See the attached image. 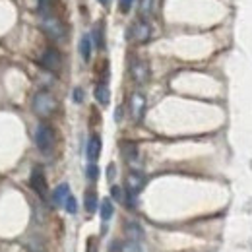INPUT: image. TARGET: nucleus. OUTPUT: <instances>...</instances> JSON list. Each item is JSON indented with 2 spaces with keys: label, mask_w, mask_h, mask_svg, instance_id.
Masks as SVG:
<instances>
[{
  "label": "nucleus",
  "mask_w": 252,
  "mask_h": 252,
  "mask_svg": "<svg viewBox=\"0 0 252 252\" xmlns=\"http://www.w3.org/2000/svg\"><path fill=\"white\" fill-rule=\"evenodd\" d=\"M35 144H37V150L41 154L49 156L55 150V130H53V126L47 125V123H39L37 130H35Z\"/></svg>",
  "instance_id": "nucleus-1"
},
{
  "label": "nucleus",
  "mask_w": 252,
  "mask_h": 252,
  "mask_svg": "<svg viewBox=\"0 0 252 252\" xmlns=\"http://www.w3.org/2000/svg\"><path fill=\"white\" fill-rule=\"evenodd\" d=\"M57 107H59L57 99L49 92H37V94L33 95V111H35L37 117L47 119V117H51L57 111Z\"/></svg>",
  "instance_id": "nucleus-2"
},
{
  "label": "nucleus",
  "mask_w": 252,
  "mask_h": 252,
  "mask_svg": "<svg viewBox=\"0 0 252 252\" xmlns=\"http://www.w3.org/2000/svg\"><path fill=\"white\" fill-rule=\"evenodd\" d=\"M41 30L45 35L57 43H63L66 39V26L57 16H41Z\"/></svg>",
  "instance_id": "nucleus-3"
},
{
  "label": "nucleus",
  "mask_w": 252,
  "mask_h": 252,
  "mask_svg": "<svg viewBox=\"0 0 252 252\" xmlns=\"http://www.w3.org/2000/svg\"><path fill=\"white\" fill-rule=\"evenodd\" d=\"M30 183H32V189L35 190V194L41 198V200H47L49 198V185H47V177L43 173L41 167H35L32 171V177H30Z\"/></svg>",
  "instance_id": "nucleus-4"
},
{
  "label": "nucleus",
  "mask_w": 252,
  "mask_h": 252,
  "mask_svg": "<svg viewBox=\"0 0 252 252\" xmlns=\"http://www.w3.org/2000/svg\"><path fill=\"white\" fill-rule=\"evenodd\" d=\"M41 66L45 68V70H49V72H61V68H63V55L57 51V49H53V47H49V49H45V53L41 55Z\"/></svg>",
  "instance_id": "nucleus-5"
},
{
  "label": "nucleus",
  "mask_w": 252,
  "mask_h": 252,
  "mask_svg": "<svg viewBox=\"0 0 252 252\" xmlns=\"http://www.w3.org/2000/svg\"><path fill=\"white\" fill-rule=\"evenodd\" d=\"M130 74H132V80L138 84V86H144L148 80H150V64L142 59H136L130 64Z\"/></svg>",
  "instance_id": "nucleus-6"
},
{
  "label": "nucleus",
  "mask_w": 252,
  "mask_h": 252,
  "mask_svg": "<svg viewBox=\"0 0 252 252\" xmlns=\"http://www.w3.org/2000/svg\"><path fill=\"white\" fill-rule=\"evenodd\" d=\"M150 37H152V26L146 20H140L130 28V39L134 43H146L150 41Z\"/></svg>",
  "instance_id": "nucleus-7"
},
{
  "label": "nucleus",
  "mask_w": 252,
  "mask_h": 252,
  "mask_svg": "<svg viewBox=\"0 0 252 252\" xmlns=\"http://www.w3.org/2000/svg\"><path fill=\"white\" fill-rule=\"evenodd\" d=\"M144 113H146V97H144V94L136 92V94L130 95V115L138 123V121H142Z\"/></svg>",
  "instance_id": "nucleus-8"
},
{
  "label": "nucleus",
  "mask_w": 252,
  "mask_h": 252,
  "mask_svg": "<svg viewBox=\"0 0 252 252\" xmlns=\"http://www.w3.org/2000/svg\"><path fill=\"white\" fill-rule=\"evenodd\" d=\"M144 185H146V177H144L142 173L132 171V173L126 175V190H128V196H136L140 190L144 189Z\"/></svg>",
  "instance_id": "nucleus-9"
},
{
  "label": "nucleus",
  "mask_w": 252,
  "mask_h": 252,
  "mask_svg": "<svg viewBox=\"0 0 252 252\" xmlns=\"http://www.w3.org/2000/svg\"><path fill=\"white\" fill-rule=\"evenodd\" d=\"M86 156H88V159H90L92 163H95V161L99 159V156H101V138H99L97 134H94V136L90 138L88 148H86Z\"/></svg>",
  "instance_id": "nucleus-10"
},
{
  "label": "nucleus",
  "mask_w": 252,
  "mask_h": 252,
  "mask_svg": "<svg viewBox=\"0 0 252 252\" xmlns=\"http://www.w3.org/2000/svg\"><path fill=\"white\" fill-rule=\"evenodd\" d=\"M95 99H97V103L99 105H103V107H107L109 105V101H111V92H109V88H107V84H99L97 88H95Z\"/></svg>",
  "instance_id": "nucleus-11"
},
{
  "label": "nucleus",
  "mask_w": 252,
  "mask_h": 252,
  "mask_svg": "<svg viewBox=\"0 0 252 252\" xmlns=\"http://www.w3.org/2000/svg\"><path fill=\"white\" fill-rule=\"evenodd\" d=\"M70 196V187L63 183V185H59L55 192H53V202L57 204V206H64V202H66V198Z\"/></svg>",
  "instance_id": "nucleus-12"
},
{
  "label": "nucleus",
  "mask_w": 252,
  "mask_h": 252,
  "mask_svg": "<svg viewBox=\"0 0 252 252\" xmlns=\"http://www.w3.org/2000/svg\"><path fill=\"white\" fill-rule=\"evenodd\" d=\"M80 55L86 63H90V59H92V37L90 35H84L80 39Z\"/></svg>",
  "instance_id": "nucleus-13"
},
{
  "label": "nucleus",
  "mask_w": 252,
  "mask_h": 252,
  "mask_svg": "<svg viewBox=\"0 0 252 252\" xmlns=\"http://www.w3.org/2000/svg\"><path fill=\"white\" fill-rule=\"evenodd\" d=\"M99 212H101V220H103V221H109L111 218H113V214H115V208H113V202H111V198H103Z\"/></svg>",
  "instance_id": "nucleus-14"
},
{
  "label": "nucleus",
  "mask_w": 252,
  "mask_h": 252,
  "mask_svg": "<svg viewBox=\"0 0 252 252\" xmlns=\"http://www.w3.org/2000/svg\"><path fill=\"white\" fill-rule=\"evenodd\" d=\"M121 150H123V156H125V159L128 161V163L138 158V148H136L134 144H130V142H123Z\"/></svg>",
  "instance_id": "nucleus-15"
},
{
  "label": "nucleus",
  "mask_w": 252,
  "mask_h": 252,
  "mask_svg": "<svg viewBox=\"0 0 252 252\" xmlns=\"http://www.w3.org/2000/svg\"><path fill=\"white\" fill-rule=\"evenodd\" d=\"M55 6L57 0H39V14L41 16H55Z\"/></svg>",
  "instance_id": "nucleus-16"
},
{
  "label": "nucleus",
  "mask_w": 252,
  "mask_h": 252,
  "mask_svg": "<svg viewBox=\"0 0 252 252\" xmlns=\"http://www.w3.org/2000/svg\"><path fill=\"white\" fill-rule=\"evenodd\" d=\"M152 12H154V0H140V10H138L140 18L148 20L152 16Z\"/></svg>",
  "instance_id": "nucleus-17"
},
{
  "label": "nucleus",
  "mask_w": 252,
  "mask_h": 252,
  "mask_svg": "<svg viewBox=\"0 0 252 252\" xmlns=\"http://www.w3.org/2000/svg\"><path fill=\"white\" fill-rule=\"evenodd\" d=\"M126 235H128V239H132V241H138V239H142V229H140V225L138 223H126Z\"/></svg>",
  "instance_id": "nucleus-18"
},
{
  "label": "nucleus",
  "mask_w": 252,
  "mask_h": 252,
  "mask_svg": "<svg viewBox=\"0 0 252 252\" xmlns=\"http://www.w3.org/2000/svg\"><path fill=\"white\" fill-rule=\"evenodd\" d=\"M86 210H88V214H94L97 210V194L92 189L86 192Z\"/></svg>",
  "instance_id": "nucleus-19"
},
{
  "label": "nucleus",
  "mask_w": 252,
  "mask_h": 252,
  "mask_svg": "<svg viewBox=\"0 0 252 252\" xmlns=\"http://www.w3.org/2000/svg\"><path fill=\"white\" fill-rule=\"evenodd\" d=\"M119 252H144V251H142V247H140V243H138V241L128 239V241H125V243H121Z\"/></svg>",
  "instance_id": "nucleus-20"
},
{
  "label": "nucleus",
  "mask_w": 252,
  "mask_h": 252,
  "mask_svg": "<svg viewBox=\"0 0 252 252\" xmlns=\"http://www.w3.org/2000/svg\"><path fill=\"white\" fill-rule=\"evenodd\" d=\"M64 208H66V212H68L70 216H74V214L78 212V202H76V198H74L72 194L66 198V202H64Z\"/></svg>",
  "instance_id": "nucleus-21"
},
{
  "label": "nucleus",
  "mask_w": 252,
  "mask_h": 252,
  "mask_svg": "<svg viewBox=\"0 0 252 252\" xmlns=\"http://www.w3.org/2000/svg\"><path fill=\"white\" fill-rule=\"evenodd\" d=\"M86 175H88L90 181H97V177H99V167H97L95 163H90L88 169H86Z\"/></svg>",
  "instance_id": "nucleus-22"
},
{
  "label": "nucleus",
  "mask_w": 252,
  "mask_h": 252,
  "mask_svg": "<svg viewBox=\"0 0 252 252\" xmlns=\"http://www.w3.org/2000/svg\"><path fill=\"white\" fill-rule=\"evenodd\" d=\"M111 196L115 198V202H123L125 200V194H123L121 187H111Z\"/></svg>",
  "instance_id": "nucleus-23"
},
{
  "label": "nucleus",
  "mask_w": 252,
  "mask_h": 252,
  "mask_svg": "<svg viewBox=\"0 0 252 252\" xmlns=\"http://www.w3.org/2000/svg\"><path fill=\"white\" fill-rule=\"evenodd\" d=\"M86 252H99V245H97V239H95V237H90V239H88Z\"/></svg>",
  "instance_id": "nucleus-24"
},
{
  "label": "nucleus",
  "mask_w": 252,
  "mask_h": 252,
  "mask_svg": "<svg viewBox=\"0 0 252 252\" xmlns=\"http://www.w3.org/2000/svg\"><path fill=\"white\" fill-rule=\"evenodd\" d=\"M132 4H134V0H121V12H130V8H132Z\"/></svg>",
  "instance_id": "nucleus-25"
},
{
  "label": "nucleus",
  "mask_w": 252,
  "mask_h": 252,
  "mask_svg": "<svg viewBox=\"0 0 252 252\" xmlns=\"http://www.w3.org/2000/svg\"><path fill=\"white\" fill-rule=\"evenodd\" d=\"M74 101H76V103H82V101H84V92H82L80 88L74 90Z\"/></svg>",
  "instance_id": "nucleus-26"
},
{
  "label": "nucleus",
  "mask_w": 252,
  "mask_h": 252,
  "mask_svg": "<svg viewBox=\"0 0 252 252\" xmlns=\"http://www.w3.org/2000/svg\"><path fill=\"white\" fill-rule=\"evenodd\" d=\"M109 181H113V175H115V165H109Z\"/></svg>",
  "instance_id": "nucleus-27"
},
{
  "label": "nucleus",
  "mask_w": 252,
  "mask_h": 252,
  "mask_svg": "<svg viewBox=\"0 0 252 252\" xmlns=\"http://www.w3.org/2000/svg\"><path fill=\"white\" fill-rule=\"evenodd\" d=\"M97 2L103 4V6H109V4H111V0H97Z\"/></svg>",
  "instance_id": "nucleus-28"
}]
</instances>
